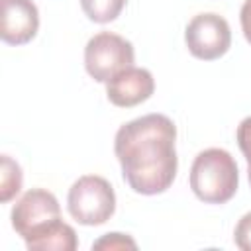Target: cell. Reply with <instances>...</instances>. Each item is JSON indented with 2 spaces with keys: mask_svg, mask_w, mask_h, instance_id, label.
<instances>
[{
  "mask_svg": "<svg viewBox=\"0 0 251 251\" xmlns=\"http://www.w3.org/2000/svg\"><path fill=\"white\" fill-rule=\"evenodd\" d=\"M133 45L112 31H100L92 35L84 47V69L96 82H108L116 75L133 67Z\"/></svg>",
  "mask_w": 251,
  "mask_h": 251,
  "instance_id": "cell-4",
  "label": "cell"
},
{
  "mask_svg": "<svg viewBox=\"0 0 251 251\" xmlns=\"http://www.w3.org/2000/svg\"><path fill=\"white\" fill-rule=\"evenodd\" d=\"M25 247L29 251H75L78 247V239L76 231L69 224L59 220L39 237L25 243Z\"/></svg>",
  "mask_w": 251,
  "mask_h": 251,
  "instance_id": "cell-9",
  "label": "cell"
},
{
  "mask_svg": "<svg viewBox=\"0 0 251 251\" xmlns=\"http://www.w3.org/2000/svg\"><path fill=\"white\" fill-rule=\"evenodd\" d=\"M235 139H237V145L247 161V176H249V184H251V116H247L239 122Z\"/></svg>",
  "mask_w": 251,
  "mask_h": 251,
  "instance_id": "cell-13",
  "label": "cell"
},
{
  "mask_svg": "<svg viewBox=\"0 0 251 251\" xmlns=\"http://www.w3.org/2000/svg\"><path fill=\"white\" fill-rule=\"evenodd\" d=\"M176 126L165 114L135 118L116 131L114 153L127 186L143 196L167 192L178 169Z\"/></svg>",
  "mask_w": 251,
  "mask_h": 251,
  "instance_id": "cell-1",
  "label": "cell"
},
{
  "mask_svg": "<svg viewBox=\"0 0 251 251\" xmlns=\"http://www.w3.org/2000/svg\"><path fill=\"white\" fill-rule=\"evenodd\" d=\"M127 0H80V8L84 16L94 24H110L114 22Z\"/></svg>",
  "mask_w": 251,
  "mask_h": 251,
  "instance_id": "cell-11",
  "label": "cell"
},
{
  "mask_svg": "<svg viewBox=\"0 0 251 251\" xmlns=\"http://www.w3.org/2000/svg\"><path fill=\"white\" fill-rule=\"evenodd\" d=\"M22 182H24L22 167L10 155H2L0 157V202L6 204L12 198H16V194L22 190Z\"/></svg>",
  "mask_w": 251,
  "mask_h": 251,
  "instance_id": "cell-10",
  "label": "cell"
},
{
  "mask_svg": "<svg viewBox=\"0 0 251 251\" xmlns=\"http://www.w3.org/2000/svg\"><path fill=\"white\" fill-rule=\"evenodd\" d=\"M67 210L80 226H102L116 212L114 186L104 176L84 175L69 188Z\"/></svg>",
  "mask_w": 251,
  "mask_h": 251,
  "instance_id": "cell-3",
  "label": "cell"
},
{
  "mask_svg": "<svg viewBox=\"0 0 251 251\" xmlns=\"http://www.w3.org/2000/svg\"><path fill=\"white\" fill-rule=\"evenodd\" d=\"M155 92V78L143 67H129L106 82V96L118 108H133Z\"/></svg>",
  "mask_w": 251,
  "mask_h": 251,
  "instance_id": "cell-8",
  "label": "cell"
},
{
  "mask_svg": "<svg viewBox=\"0 0 251 251\" xmlns=\"http://www.w3.org/2000/svg\"><path fill=\"white\" fill-rule=\"evenodd\" d=\"M10 218L14 231L29 243L61 220V206L53 192L31 188L14 204Z\"/></svg>",
  "mask_w": 251,
  "mask_h": 251,
  "instance_id": "cell-5",
  "label": "cell"
},
{
  "mask_svg": "<svg viewBox=\"0 0 251 251\" xmlns=\"http://www.w3.org/2000/svg\"><path fill=\"white\" fill-rule=\"evenodd\" d=\"M233 241L241 251H251V212L239 218L233 229Z\"/></svg>",
  "mask_w": 251,
  "mask_h": 251,
  "instance_id": "cell-14",
  "label": "cell"
},
{
  "mask_svg": "<svg viewBox=\"0 0 251 251\" xmlns=\"http://www.w3.org/2000/svg\"><path fill=\"white\" fill-rule=\"evenodd\" d=\"M92 249H106V251H114V249H137V243L127 235V233H104L100 239H96L92 243Z\"/></svg>",
  "mask_w": 251,
  "mask_h": 251,
  "instance_id": "cell-12",
  "label": "cell"
},
{
  "mask_svg": "<svg viewBox=\"0 0 251 251\" xmlns=\"http://www.w3.org/2000/svg\"><path fill=\"white\" fill-rule=\"evenodd\" d=\"M188 182L194 196L204 204H226L239 186L237 163L226 149H204L192 161Z\"/></svg>",
  "mask_w": 251,
  "mask_h": 251,
  "instance_id": "cell-2",
  "label": "cell"
},
{
  "mask_svg": "<svg viewBox=\"0 0 251 251\" xmlns=\"http://www.w3.org/2000/svg\"><path fill=\"white\" fill-rule=\"evenodd\" d=\"M239 24H241V31L247 39V43L251 45V0H245L241 10H239Z\"/></svg>",
  "mask_w": 251,
  "mask_h": 251,
  "instance_id": "cell-15",
  "label": "cell"
},
{
  "mask_svg": "<svg viewBox=\"0 0 251 251\" xmlns=\"http://www.w3.org/2000/svg\"><path fill=\"white\" fill-rule=\"evenodd\" d=\"M184 43L192 57L216 61L231 47V29L224 16L214 12L196 14L184 29Z\"/></svg>",
  "mask_w": 251,
  "mask_h": 251,
  "instance_id": "cell-6",
  "label": "cell"
},
{
  "mask_svg": "<svg viewBox=\"0 0 251 251\" xmlns=\"http://www.w3.org/2000/svg\"><path fill=\"white\" fill-rule=\"evenodd\" d=\"M0 37L8 45L29 43L39 29V10L33 0H0Z\"/></svg>",
  "mask_w": 251,
  "mask_h": 251,
  "instance_id": "cell-7",
  "label": "cell"
}]
</instances>
